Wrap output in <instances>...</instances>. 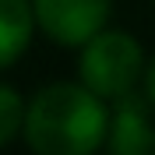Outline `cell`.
I'll use <instances>...</instances> for the list:
<instances>
[{"instance_id":"6da1fadb","label":"cell","mask_w":155,"mask_h":155,"mask_svg":"<svg viewBox=\"0 0 155 155\" xmlns=\"http://www.w3.org/2000/svg\"><path fill=\"white\" fill-rule=\"evenodd\" d=\"M21 134L35 155H95L109 134V109L88 85L57 81L25 106Z\"/></svg>"},{"instance_id":"7a4b0ae2","label":"cell","mask_w":155,"mask_h":155,"mask_svg":"<svg viewBox=\"0 0 155 155\" xmlns=\"http://www.w3.org/2000/svg\"><path fill=\"white\" fill-rule=\"evenodd\" d=\"M145 71V57L134 35L127 32H99L81 46V60H78V74L81 85H88L102 99H124L134 92L137 78Z\"/></svg>"},{"instance_id":"3957f363","label":"cell","mask_w":155,"mask_h":155,"mask_svg":"<svg viewBox=\"0 0 155 155\" xmlns=\"http://www.w3.org/2000/svg\"><path fill=\"white\" fill-rule=\"evenodd\" d=\"M113 0H32L35 25L60 46H85L106 28Z\"/></svg>"},{"instance_id":"277c9868","label":"cell","mask_w":155,"mask_h":155,"mask_svg":"<svg viewBox=\"0 0 155 155\" xmlns=\"http://www.w3.org/2000/svg\"><path fill=\"white\" fill-rule=\"evenodd\" d=\"M109 155H155V124L145 113V99L134 92L116 99V109L109 113Z\"/></svg>"},{"instance_id":"5b68a950","label":"cell","mask_w":155,"mask_h":155,"mask_svg":"<svg viewBox=\"0 0 155 155\" xmlns=\"http://www.w3.org/2000/svg\"><path fill=\"white\" fill-rule=\"evenodd\" d=\"M35 11L32 0H0V67H11L28 49Z\"/></svg>"},{"instance_id":"8992f818","label":"cell","mask_w":155,"mask_h":155,"mask_svg":"<svg viewBox=\"0 0 155 155\" xmlns=\"http://www.w3.org/2000/svg\"><path fill=\"white\" fill-rule=\"evenodd\" d=\"M25 127V102L11 85H0V148Z\"/></svg>"},{"instance_id":"52a82bcc","label":"cell","mask_w":155,"mask_h":155,"mask_svg":"<svg viewBox=\"0 0 155 155\" xmlns=\"http://www.w3.org/2000/svg\"><path fill=\"white\" fill-rule=\"evenodd\" d=\"M145 92H148V102L155 106V60L148 64V74H145Z\"/></svg>"}]
</instances>
